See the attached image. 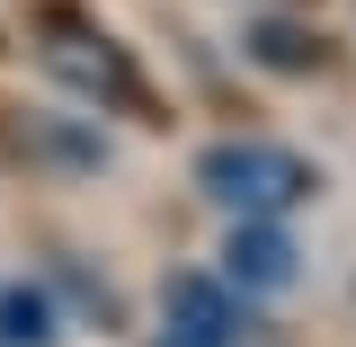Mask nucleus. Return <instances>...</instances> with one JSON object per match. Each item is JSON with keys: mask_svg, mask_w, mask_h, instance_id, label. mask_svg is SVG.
Returning <instances> with one entry per match:
<instances>
[{"mask_svg": "<svg viewBox=\"0 0 356 347\" xmlns=\"http://www.w3.org/2000/svg\"><path fill=\"white\" fill-rule=\"evenodd\" d=\"M241 294L222 285V276H170L161 285V347H241Z\"/></svg>", "mask_w": 356, "mask_h": 347, "instance_id": "7ed1b4c3", "label": "nucleus"}, {"mask_svg": "<svg viewBox=\"0 0 356 347\" xmlns=\"http://www.w3.org/2000/svg\"><path fill=\"white\" fill-rule=\"evenodd\" d=\"M36 54H44V72L72 89L81 107H98V116H134V125H161V98H152V81H143V63H134L98 18L63 9V0L36 9Z\"/></svg>", "mask_w": 356, "mask_h": 347, "instance_id": "f257e3e1", "label": "nucleus"}, {"mask_svg": "<svg viewBox=\"0 0 356 347\" xmlns=\"http://www.w3.org/2000/svg\"><path fill=\"white\" fill-rule=\"evenodd\" d=\"M196 187L214 196L232 223H276L312 196V161L285 152V143H214L196 161Z\"/></svg>", "mask_w": 356, "mask_h": 347, "instance_id": "f03ea898", "label": "nucleus"}, {"mask_svg": "<svg viewBox=\"0 0 356 347\" xmlns=\"http://www.w3.org/2000/svg\"><path fill=\"white\" fill-rule=\"evenodd\" d=\"M0 347H54V312L27 285H0Z\"/></svg>", "mask_w": 356, "mask_h": 347, "instance_id": "423d86ee", "label": "nucleus"}, {"mask_svg": "<svg viewBox=\"0 0 356 347\" xmlns=\"http://www.w3.org/2000/svg\"><path fill=\"white\" fill-rule=\"evenodd\" d=\"M250 63H267V72H321L330 45L312 36V27H294V18H259L250 27Z\"/></svg>", "mask_w": 356, "mask_h": 347, "instance_id": "39448f33", "label": "nucleus"}, {"mask_svg": "<svg viewBox=\"0 0 356 347\" xmlns=\"http://www.w3.org/2000/svg\"><path fill=\"white\" fill-rule=\"evenodd\" d=\"M222 267H232V285H241V294H276V285H294V241H285L276 223H232Z\"/></svg>", "mask_w": 356, "mask_h": 347, "instance_id": "20e7f679", "label": "nucleus"}]
</instances>
